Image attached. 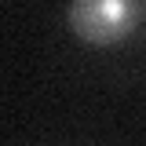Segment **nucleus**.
Segmentation results:
<instances>
[{"label": "nucleus", "instance_id": "nucleus-1", "mask_svg": "<svg viewBox=\"0 0 146 146\" xmlns=\"http://www.w3.org/2000/svg\"><path fill=\"white\" fill-rule=\"evenodd\" d=\"M66 26L84 44L110 48L135 33L139 26V4L135 0H70Z\"/></svg>", "mask_w": 146, "mask_h": 146}]
</instances>
